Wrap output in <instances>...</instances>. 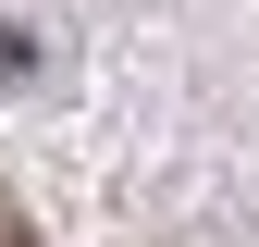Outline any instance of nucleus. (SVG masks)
<instances>
[{"label":"nucleus","instance_id":"obj_1","mask_svg":"<svg viewBox=\"0 0 259 247\" xmlns=\"http://www.w3.org/2000/svg\"><path fill=\"white\" fill-rule=\"evenodd\" d=\"M37 74V37H13V25H0V87H25Z\"/></svg>","mask_w":259,"mask_h":247},{"label":"nucleus","instance_id":"obj_2","mask_svg":"<svg viewBox=\"0 0 259 247\" xmlns=\"http://www.w3.org/2000/svg\"><path fill=\"white\" fill-rule=\"evenodd\" d=\"M0 247H37V223H25V210H0Z\"/></svg>","mask_w":259,"mask_h":247}]
</instances>
